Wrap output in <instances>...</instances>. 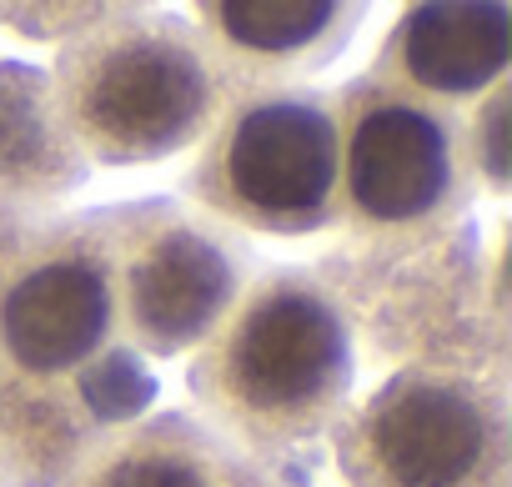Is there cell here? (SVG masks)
I'll use <instances>...</instances> for the list:
<instances>
[{
    "label": "cell",
    "instance_id": "cell-8",
    "mask_svg": "<svg viewBox=\"0 0 512 487\" xmlns=\"http://www.w3.org/2000/svg\"><path fill=\"white\" fill-rule=\"evenodd\" d=\"M367 21L362 6H332V0H211L196 6V41L221 81L226 96L267 91V86H302V76L332 66L357 26Z\"/></svg>",
    "mask_w": 512,
    "mask_h": 487
},
{
    "label": "cell",
    "instance_id": "cell-10",
    "mask_svg": "<svg viewBox=\"0 0 512 487\" xmlns=\"http://www.w3.org/2000/svg\"><path fill=\"white\" fill-rule=\"evenodd\" d=\"M66 487H272V477L201 417L166 412L106 432Z\"/></svg>",
    "mask_w": 512,
    "mask_h": 487
},
{
    "label": "cell",
    "instance_id": "cell-4",
    "mask_svg": "<svg viewBox=\"0 0 512 487\" xmlns=\"http://www.w3.org/2000/svg\"><path fill=\"white\" fill-rule=\"evenodd\" d=\"M337 211L362 236L417 247L472 206L462 116L372 71L337 96Z\"/></svg>",
    "mask_w": 512,
    "mask_h": 487
},
{
    "label": "cell",
    "instance_id": "cell-9",
    "mask_svg": "<svg viewBox=\"0 0 512 487\" xmlns=\"http://www.w3.org/2000/svg\"><path fill=\"white\" fill-rule=\"evenodd\" d=\"M507 66H512L507 6L437 0V6H407L397 16V26L382 36L367 71L377 81H392L422 101L457 111L497 91L507 81Z\"/></svg>",
    "mask_w": 512,
    "mask_h": 487
},
{
    "label": "cell",
    "instance_id": "cell-3",
    "mask_svg": "<svg viewBox=\"0 0 512 487\" xmlns=\"http://www.w3.org/2000/svg\"><path fill=\"white\" fill-rule=\"evenodd\" d=\"M201 216L226 231L312 236L337 211V111L317 86H267L221 101L186 171Z\"/></svg>",
    "mask_w": 512,
    "mask_h": 487
},
{
    "label": "cell",
    "instance_id": "cell-1",
    "mask_svg": "<svg viewBox=\"0 0 512 487\" xmlns=\"http://www.w3.org/2000/svg\"><path fill=\"white\" fill-rule=\"evenodd\" d=\"M191 402L251 457L332 432L357 392V327L332 282L297 262L251 272L216 332L191 352Z\"/></svg>",
    "mask_w": 512,
    "mask_h": 487
},
{
    "label": "cell",
    "instance_id": "cell-11",
    "mask_svg": "<svg viewBox=\"0 0 512 487\" xmlns=\"http://www.w3.org/2000/svg\"><path fill=\"white\" fill-rule=\"evenodd\" d=\"M512 86L502 81L477 101V116L462 121V151H467V176L482 181L492 196H507L512 181Z\"/></svg>",
    "mask_w": 512,
    "mask_h": 487
},
{
    "label": "cell",
    "instance_id": "cell-7",
    "mask_svg": "<svg viewBox=\"0 0 512 487\" xmlns=\"http://www.w3.org/2000/svg\"><path fill=\"white\" fill-rule=\"evenodd\" d=\"M121 337L146 357L196 352L251 282V252L221 221L171 201L106 211Z\"/></svg>",
    "mask_w": 512,
    "mask_h": 487
},
{
    "label": "cell",
    "instance_id": "cell-6",
    "mask_svg": "<svg viewBox=\"0 0 512 487\" xmlns=\"http://www.w3.org/2000/svg\"><path fill=\"white\" fill-rule=\"evenodd\" d=\"M116 267L101 216H26L0 206V367L76 377L116 347Z\"/></svg>",
    "mask_w": 512,
    "mask_h": 487
},
{
    "label": "cell",
    "instance_id": "cell-2",
    "mask_svg": "<svg viewBox=\"0 0 512 487\" xmlns=\"http://www.w3.org/2000/svg\"><path fill=\"white\" fill-rule=\"evenodd\" d=\"M66 146L96 166H151L206 136L226 91L191 26L161 11H101L46 76Z\"/></svg>",
    "mask_w": 512,
    "mask_h": 487
},
{
    "label": "cell",
    "instance_id": "cell-5",
    "mask_svg": "<svg viewBox=\"0 0 512 487\" xmlns=\"http://www.w3.org/2000/svg\"><path fill=\"white\" fill-rule=\"evenodd\" d=\"M502 377L407 362L337 422L347 487H507Z\"/></svg>",
    "mask_w": 512,
    "mask_h": 487
}]
</instances>
